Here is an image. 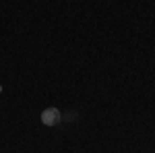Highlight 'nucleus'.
Wrapping results in <instances>:
<instances>
[{
	"mask_svg": "<svg viewBox=\"0 0 155 153\" xmlns=\"http://www.w3.org/2000/svg\"><path fill=\"white\" fill-rule=\"evenodd\" d=\"M60 120H62V114H60L58 108H46V110L41 112V122H44L46 126H56Z\"/></svg>",
	"mask_w": 155,
	"mask_h": 153,
	"instance_id": "1",
	"label": "nucleus"
},
{
	"mask_svg": "<svg viewBox=\"0 0 155 153\" xmlns=\"http://www.w3.org/2000/svg\"><path fill=\"white\" fill-rule=\"evenodd\" d=\"M0 93H2V87H0Z\"/></svg>",
	"mask_w": 155,
	"mask_h": 153,
	"instance_id": "2",
	"label": "nucleus"
}]
</instances>
